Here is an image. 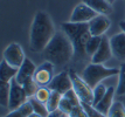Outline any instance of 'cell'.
Listing matches in <instances>:
<instances>
[{
  "label": "cell",
  "instance_id": "6da1fadb",
  "mask_svg": "<svg viewBox=\"0 0 125 117\" xmlns=\"http://www.w3.org/2000/svg\"><path fill=\"white\" fill-rule=\"evenodd\" d=\"M56 29L48 13L43 11L36 12L31 26L29 43L31 49L34 53H42L44 48L48 46L50 40L53 39Z\"/></svg>",
  "mask_w": 125,
  "mask_h": 117
},
{
  "label": "cell",
  "instance_id": "7a4b0ae2",
  "mask_svg": "<svg viewBox=\"0 0 125 117\" xmlns=\"http://www.w3.org/2000/svg\"><path fill=\"white\" fill-rule=\"evenodd\" d=\"M42 53L46 61L54 66H63L74 59L75 50L67 34L63 31H57Z\"/></svg>",
  "mask_w": 125,
  "mask_h": 117
},
{
  "label": "cell",
  "instance_id": "3957f363",
  "mask_svg": "<svg viewBox=\"0 0 125 117\" xmlns=\"http://www.w3.org/2000/svg\"><path fill=\"white\" fill-rule=\"evenodd\" d=\"M62 31L67 34V36L73 43L74 47V60L75 61H80V60H84L88 56L85 47H87V42L90 40L93 36L89 29V22H83V23H75V22H64L61 25Z\"/></svg>",
  "mask_w": 125,
  "mask_h": 117
},
{
  "label": "cell",
  "instance_id": "277c9868",
  "mask_svg": "<svg viewBox=\"0 0 125 117\" xmlns=\"http://www.w3.org/2000/svg\"><path fill=\"white\" fill-rule=\"evenodd\" d=\"M119 69L118 68H106L103 64L99 63H90L88 64L85 69L83 70L82 78L87 82L93 89H95L98 84L103 80L115 75H119Z\"/></svg>",
  "mask_w": 125,
  "mask_h": 117
},
{
  "label": "cell",
  "instance_id": "5b68a950",
  "mask_svg": "<svg viewBox=\"0 0 125 117\" xmlns=\"http://www.w3.org/2000/svg\"><path fill=\"white\" fill-rule=\"evenodd\" d=\"M69 75H70L71 82H73V89L75 90L76 95L80 97L81 102H84V103H88V104H91L93 106L94 89L83 78L80 77L76 73H74L73 70L69 73Z\"/></svg>",
  "mask_w": 125,
  "mask_h": 117
},
{
  "label": "cell",
  "instance_id": "8992f818",
  "mask_svg": "<svg viewBox=\"0 0 125 117\" xmlns=\"http://www.w3.org/2000/svg\"><path fill=\"white\" fill-rule=\"evenodd\" d=\"M2 57L10 66L18 68V69L22 66V63L26 59L21 46L16 42H13L6 47V49L4 50V54H2Z\"/></svg>",
  "mask_w": 125,
  "mask_h": 117
},
{
  "label": "cell",
  "instance_id": "52a82bcc",
  "mask_svg": "<svg viewBox=\"0 0 125 117\" xmlns=\"http://www.w3.org/2000/svg\"><path fill=\"white\" fill-rule=\"evenodd\" d=\"M28 98L26 91L23 89L21 84L18 83L16 78L14 77L11 81V93H10V104H8V109L10 110H15L18 108H20L22 104H25Z\"/></svg>",
  "mask_w": 125,
  "mask_h": 117
},
{
  "label": "cell",
  "instance_id": "ba28073f",
  "mask_svg": "<svg viewBox=\"0 0 125 117\" xmlns=\"http://www.w3.org/2000/svg\"><path fill=\"white\" fill-rule=\"evenodd\" d=\"M53 77H54V64L52 62L46 61L36 68L33 80L39 87H47Z\"/></svg>",
  "mask_w": 125,
  "mask_h": 117
},
{
  "label": "cell",
  "instance_id": "9c48e42d",
  "mask_svg": "<svg viewBox=\"0 0 125 117\" xmlns=\"http://www.w3.org/2000/svg\"><path fill=\"white\" fill-rule=\"evenodd\" d=\"M47 87L52 91H56L61 95H64L70 89H73V82H71L69 73L62 72L57 75H55Z\"/></svg>",
  "mask_w": 125,
  "mask_h": 117
},
{
  "label": "cell",
  "instance_id": "30bf717a",
  "mask_svg": "<svg viewBox=\"0 0 125 117\" xmlns=\"http://www.w3.org/2000/svg\"><path fill=\"white\" fill-rule=\"evenodd\" d=\"M98 14L94 11L93 8H90L87 4L81 2L74 8V11L71 13L70 19L69 21L70 22H75V23H83V22H90L95 17H97Z\"/></svg>",
  "mask_w": 125,
  "mask_h": 117
},
{
  "label": "cell",
  "instance_id": "8fae6325",
  "mask_svg": "<svg viewBox=\"0 0 125 117\" xmlns=\"http://www.w3.org/2000/svg\"><path fill=\"white\" fill-rule=\"evenodd\" d=\"M111 21H110L106 15L98 14L89 22V29L93 36H103L109 29Z\"/></svg>",
  "mask_w": 125,
  "mask_h": 117
},
{
  "label": "cell",
  "instance_id": "7c38bea8",
  "mask_svg": "<svg viewBox=\"0 0 125 117\" xmlns=\"http://www.w3.org/2000/svg\"><path fill=\"white\" fill-rule=\"evenodd\" d=\"M112 56V50H111V45H110V39L106 36H102V42L98 50L95 53V55L91 57L93 63H99L103 64L104 62H106Z\"/></svg>",
  "mask_w": 125,
  "mask_h": 117
},
{
  "label": "cell",
  "instance_id": "4fadbf2b",
  "mask_svg": "<svg viewBox=\"0 0 125 117\" xmlns=\"http://www.w3.org/2000/svg\"><path fill=\"white\" fill-rule=\"evenodd\" d=\"M110 45H111V50L112 55L119 60V61H125V33L120 32L118 34H115L110 39Z\"/></svg>",
  "mask_w": 125,
  "mask_h": 117
},
{
  "label": "cell",
  "instance_id": "5bb4252c",
  "mask_svg": "<svg viewBox=\"0 0 125 117\" xmlns=\"http://www.w3.org/2000/svg\"><path fill=\"white\" fill-rule=\"evenodd\" d=\"M35 70H36L35 64H34L29 59H25V61H23V63H22V66L19 68V72H18V74H16V76H15L18 83L22 85L27 80L33 78Z\"/></svg>",
  "mask_w": 125,
  "mask_h": 117
},
{
  "label": "cell",
  "instance_id": "9a60e30c",
  "mask_svg": "<svg viewBox=\"0 0 125 117\" xmlns=\"http://www.w3.org/2000/svg\"><path fill=\"white\" fill-rule=\"evenodd\" d=\"M115 93H116L115 87H109V88H108V91H106V94L104 95V97L98 102L96 106H95V108H96L99 112H102L103 115H106V116H108L110 109H111V106H112V104H114Z\"/></svg>",
  "mask_w": 125,
  "mask_h": 117
},
{
  "label": "cell",
  "instance_id": "2e32d148",
  "mask_svg": "<svg viewBox=\"0 0 125 117\" xmlns=\"http://www.w3.org/2000/svg\"><path fill=\"white\" fill-rule=\"evenodd\" d=\"M84 4H87L90 8H93L97 14L109 15L112 13V5L109 4L106 0H83Z\"/></svg>",
  "mask_w": 125,
  "mask_h": 117
},
{
  "label": "cell",
  "instance_id": "e0dca14e",
  "mask_svg": "<svg viewBox=\"0 0 125 117\" xmlns=\"http://www.w3.org/2000/svg\"><path fill=\"white\" fill-rule=\"evenodd\" d=\"M19 72L18 68H14L10 66L7 62L2 59L1 61V66H0V76H1V81L2 82H11L13 78L16 76V74Z\"/></svg>",
  "mask_w": 125,
  "mask_h": 117
},
{
  "label": "cell",
  "instance_id": "ac0fdd59",
  "mask_svg": "<svg viewBox=\"0 0 125 117\" xmlns=\"http://www.w3.org/2000/svg\"><path fill=\"white\" fill-rule=\"evenodd\" d=\"M33 111H34V110H33V106H32V104H31V102L27 101V102H26L25 104H22L20 108L10 111L5 117H28Z\"/></svg>",
  "mask_w": 125,
  "mask_h": 117
},
{
  "label": "cell",
  "instance_id": "d6986e66",
  "mask_svg": "<svg viewBox=\"0 0 125 117\" xmlns=\"http://www.w3.org/2000/svg\"><path fill=\"white\" fill-rule=\"evenodd\" d=\"M10 93H11V82H0V103L2 106L10 104Z\"/></svg>",
  "mask_w": 125,
  "mask_h": 117
},
{
  "label": "cell",
  "instance_id": "ffe728a7",
  "mask_svg": "<svg viewBox=\"0 0 125 117\" xmlns=\"http://www.w3.org/2000/svg\"><path fill=\"white\" fill-rule=\"evenodd\" d=\"M28 101L31 102V104H32V106H33V110H34V112H36V114H38V115H40L41 117H48L49 110H48V108H47V106H46L44 103H42V102L38 101L35 97H31Z\"/></svg>",
  "mask_w": 125,
  "mask_h": 117
},
{
  "label": "cell",
  "instance_id": "44dd1931",
  "mask_svg": "<svg viewBox=\"0 0 125 117\" xmlns=\"http://www.w3.org/2000/svg\"><path fill=\"white\" fill-rule=\"evenodd\" d=\"M101 42H102V36H91L90 38V40L87 42V47H85L88 56L93 57L95 55V53L97 52L101 46Z\"/></svg>",
  "mask_w": 125,
  "mask_h": 117
},
{
  "label": "cell",
  "instance_id": "7402d4cb",
  "mask_svg": "<svg viewBox=\"0 0 125 117\" xmlns=\"http://www.w3.org/2000/svg\"><path fill=\"white\" fill-rule=\"evenodd\" d=\"M62 97H63V95L59 94V93H56V91H52V95H50V97H49L48 102L46 103V106H47V108H48L49 112L55 111V110L59 109L60 102H61V100H62Z\"/></svg>",
  "mask_w": 125,
  "mask_h": 117
},
{
  "label": "cell",
  "instance_id": "603a6c76",
  "mask_svg": "<svg viewBox=\"0 0 125 117\" xmlns=\"http://www.w3.org/2000/svg\"><path fill=\"white\" fill-rule=\"evenodd\" d=\"M119 77L116 88V94L118 96H125V63H122L119 67Z\"/></svg>",
  "mask_w": 125,
  "mask_h": 117
},
{
  "label": "cell",
  "instance_id": "cb8c5ba5",
  "mask_svg": "<svg viewBox=\"0 0 125 117\" xmlns=\"http://www.w3.org/2000/svg\"><path fill=\"white\" fill-rule=\"evenodd\" d=\"M108 117H125V106L120 102H114Z\"/></svg>",
  "mask_w": 125,
  "mask_h": 117
},
{
  "label": "cell",
  "instance_id": "d4e9b609",
  "mask_svg": "<svg viewBox=\"0 0 125 117\" xmlns=\"http://www.w3.org/2000/svg\"><path fill=\"white\" fill-rule=\"evenodd\" d=\"M22 87H23V89H25V91H26V94H27V96H28V98L34 97V95L36 94L38 89L40 88L38 84L35 83V81H34L33 78H29V80H27L25 83L22 84Z\"/></svg>",
  "mask_w": 125,
  "mask_h": 117
},
{
  "label": "cell",
  "instance_id": "484cf974",
  "mask_svg": "<svg viewBox=\"0 0 125 117\" xmlns=\"http://www.w3.org/2000/svg\"><path fill=\"white\" fill-rule=\"evenodd\" d=\"M50 95H52V90L49 89L48 87H40L38 89V91H36V94L34 95V97L38 101H40V102H42V103L46 104L48 102Z\"/></svg>",
  "mask_w": 125,
  "mask_h": 117
},
{
  "label": "cell",
  "instance_id": "4316f807",
  "mask_svg": "<svg viewBox=\"0 0 125 117\" xmlns=\"http://www.w3.org/2000/svg\"><path fill=\"white\" fill-rule=\"evenodd\" d=\"M106 91H108L106 85H104V84H102V83H99L97 87L94 89V103H93V106H95L99 101L103 98L104 95L106 94Z\"/></svg>",
  "mask_w": 125,
  "mask_h": 117
},
{
  "label": "cell",
  "instance_id": "83f0119b",
  "mask_svg": "<svg viewBox=\"0 0 125 117\" xmlns=\"http://www.w3.org/2000/svg\"><path fill=\"white\" fill-rule=\"evenodd\" d=\"M82 106L85 109V111H87V114H88V117H108L106 115H103L102 112H99L97 109H96L95 106H93L91 104H88V103L82 102Z\"/></svg>",
  "mask_w": 125,
  "mask_h": 117
},
{
  "label": "cell",
  "instance_id": "f1b7e54d",
  "mask_svg": "<svg viewBox=\"0 0 125 117\" xmlns=\"http://www.w3.org/2000/svg\"><path fill=\"white\" fill-rule=\"evenodd\" d=\"M75 106H73V103H71L70 101L68 100L65 96H63L62 97V100H61L60 102V106H59V109L60 110H62V111L64 112V114H67V115H70V112L73 111V109H74Z\"/></svg>",
  "mask_w": 125,
  "mask_h": 117
},
{
  "label": "cell",
  "instance_id": "f546056e",
  "mask_svg": "<svg viewBox=\"0 0 125 117\" xmlns=\"http://www.w3.org/2000/svg\"><path fill=\"white\" fill-rule=\"evenodd\" d=\"M69 116L70 117H88V114H87L85 109L83 108V106H82V103H81L80 106H75V108L73 109V111L70 112Z\"/></svg>",
  "mask_w": 125,
  "mask_h": 117
},
{
  "label": "cell",
  "instance_id": "4dcf8cb0",
  "mask_svg": "<svg viewBox=\"0 0 125 117\" xmlns=\"http://www.w3.org/2000/svg\"><path fill=\"white\" fill-rule=\"evenodd\" d=\"M65 116H69V115H67L64 112L60 110V109H57V110H55V111H52L49 112L48 117H65Z\"/></svg>",
  "mask_w": 125,
  "mask_h": 117
},
{
  "label": "cell",
  "instance_id": "1f68e13d",
  "mask_svg": "<svg viewBox=\"0 0 125 117\" xmlns=\"http://www.w3.org/2000/svg\"><path fill=\"white\" fill-rule=\"evenodd\" d=\"M119 27H120V29H122V32H124L125 33V21H120Z\"/></svg>",
  "mask_w": 125,
  "mask_h": 117
},
{
  "label": "cell",
  "instance_id": "d6a6232c",
  "mask_svg": "<svg viewBox=\"0 0 125 117\" xmlns=\"http://www.w3.org/2000/svg\"><path fill=\"white\" fill-rule=\"evenodd\" d=\"M28 117H41V116H40V115H38L36 112H34V111H33L32 114H31V115H29Z\"/></svg>",
  "mask_w": 125,
  "mask_h": 117
},
{
  "label": "cell",
  "instance_id": "836d02e7",
  "mask_svg": "<svg viewBox=\"0 0 125 117\" xmlns=\"http://www.w3.org/2000/svg\"><path fill=\"white\" fill-rule=\"evenodd\" d=\"M106 1H108L109 4H111V5H112V4H114V2L116 1V0H106Z\"/></svg>",
  "mask_w": 125,
  "mask_h": 117
},
{
  "label": "cell",
  "instance_id": "e575fe53",
  "mask_svg": "<svg viewBox=\"0 0 125 117\" xmlns=\"http://www.w3.org/2000/svg\"><path fill=\"white\" fill-rule=\"evenodd\" d=\"M65 117H70V116H65Z\"/></svg>",
  "mask_w": 125,
  "mask_h": 117
}]
</instances>
